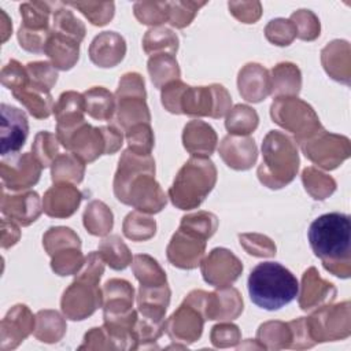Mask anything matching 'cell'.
Wrapping results in <instances>:
<instances>
[{"mask_svg":"<svg viewBox=\"0 0 351 351\" xmlns=\"http://www.w3.org/2000/svg\"><path fill=\"white\" fill-rule=\"evenodd\" d=\"M182 141L192 156H210L217 145V134L210 125L192 121L184 128Z\"/></svg>","mask_w":351,"mask_h":351,"instance_id":"cb8c5ba5","label":"cell"},{"mask_svg":"<svg viewBox=\"0 0 351 351\" xmlns=\"http://www.w3.org/2000/svg\"><path fill=\"white\" fill-rule=\"evenodd\" d=\"M81 199L82 195L75 186L59 182L44 195L43 208L49 217L64 218L74 214Z\"/></svg>","mask_w":351,"mask_h":351,"instance_id":"44dd1931","label":"cell"},{"mask_svg":"<svg viewBox=\"0 0 351 351\" xmlns=\"http://www.w3.org/2000/svg\"><path fill=\"white\" fill-rule=\"evenodd\" d=\"M63 5L64 4H59V8L53 11L52 32L59 36L71 38L77 43H81L85 36V26L80 19L74 16V14L70 10L63 8Z\"/></svg>","mask_w":351,"mask_h":351,"instance_id":"d590c367","label":"cell"},{"mask_svg":"<svg viewBox=\"0 0 351 351\" xmlns=\"http://www.w3.org/2000/svg\"><path fill=\"white\" fill-rule=\"evenodd\" d=\"M34 318L23 304L14 306L1 322V348H14L33 330Z\"/></svg>","mask_w":351,"mask_h":351,"instance_id":"e0dca14e","label":"cell"},{"mask_svg":"<svg viewBox=\"0 0 351 351\" xmlns=\"http://www.w3.org/2000/svg\"><path fill=\"white\" fill-rule=\"evenodd\" d=\"M271 95L280 97V95L293 96L300 90V71L292 63H280L271 70Z\"/></svg>","mask_w":351,"mask_h":351,"instance_id":"83f0119b","label":"cell"},{"mask_svg":"<svg viewBox=\"0 0 351 351\" xmlns=\"http://www.w3.org/2000/svg\"><path fill=\"white\" fill-rule=\"evenodd\" d=\"M125 52V40L115 32L100 33L89 47L90 60L100 67H114L123 59Z\"/></svg>","mask_w":351,"mask_h":351,"instance_id":"ac0fdd59","label":"cell"},{"mask_svg":"<svg viewBox=\"0 0 351 351\" xmlns=\"http://www.w3.org/2000/svg\"><path fill=\"white\" fill-rule=\"evenodd\" d=\"M134 15L144 25H160L169 21V3H136Z\"/></svg>","mask_w":351,"mask_h":351,"instance_id":"681fc988","label":"cell"},{"mask_svg":"<svg viewBox=\"0 0 351 351\" xmlns=\"http://www.w3.org/2000/svg\"><path fill=\"white\" fill-rule=\"evenodd\" d=\"M117 121L125 129L137 123H149L144 80L140 74L128 73L122 77L117 90Z\"/></svg>","mask_w":351,"mask_h":351,"instance_id":"ba28073f","label":"cell"},{"mask_svg":"<svg viewBox=\"0 0 351 351\" xmlns=\"http://www.w3.org/2000/svg\"><path fill=\"white\" fill-rule=\"evenodd\" d=\"M240 333L239 328L232 324H221L215 325L211 332V341L215 347H226L233 346L239 341Z\"/></svg>","mask_w":351,"mask_h":351,"instance_id":"9f6ffc18","label":"cell"},{"mask_svg":"<svg viewBox=\"0 0 351 351\" xmlns=\"http://www.w3.org/2000/svg\"><path fill=\"white\" fill-rule=\"evenodd\" d=\"M44 52L52 60L53 67H58L60 70H69L78 60L80 43L51 32Z\"/></svg>","mask_w":351,"mask_h":351,"instance_id":"4316f807","label":"cell"},{"mask_svg":"<svg viewBox=\"0 0 351 351\" xmlns=\"http://www.w3.org/2000/svg\"><path fill=\"white\" fill-rule=\"evenodd\" d=\"M154 174L155 162L151 155H138L126 149L119 159L114 180L117 199L141 213H159L166 204V197Z\"/></svg>","mask_w":351,"mask_h":351,"instance_id":"6da1fadb","label":"cell"},{"mask_svg":"<svg viewBox=\"0 0 351 351\" xmlns=\"http://www.w3.org/2000/svg\"><path fill=\"white\" fill-rule=\"evenodd\" d=\"M343 138L344 137L328 133L325 129H319L311 137L300 141V145L304 155L310 160L325 169H335L339 166V163L329 152H333L343 160L348 158V138Z\"/></svg>","mask_w":351,"mask_h":351,"instance_id":"30bf717a","label":"cell"},{"mask_svg":"<svg viewBox=\"0 0 351 351\" xmlns=\"http://www.w3.org/2000/svg\"><path fill=\"white\" fill-rule=\"evenodd\" d=\"M126 138L129 149L140 155H149L154 145V136L149 123H137L128 129Z\"/></svg>","mask_w":351,"mask_h":351,"instance_id":"7dc6e473","label":"cell"},{"mask_svg":"<svg viewBox=\"0 0 351 351\" xmlns=\"http://www.w3.org/2000/svg\"><path fill=\"white\" fill-rule=\"evenodd\" d=\"M84 265V256L80 247H70L52 255V270L59 276L77 274Z\"/></svg>","mask_w":351,"mask_h":351,"instance_id":"f6af8a7d","label":"cell"},{"mask_svg":"<svg viewBox=\"0 0 351 351\" xmlns=\"http://www.w3.org/2000/svg\"><path fill=\"white\" fill-rule=\"evenodd\" d=\"M243 271V265L230 251L214 248L202 262V274L206 282L214 287H228Z\"/></svg>","mask_w":351,"mask_h":351,"instance_id":"8fae6325","label":"cell"},{"mask_svg":"<svg viewBox=\"0 0 351 351\" xmlns=\"http://www.w3.org/2000/svg\"><path fill=\"white\" fill-rule=\"evenodd\" d=\"M270 114L276 123L296 134L299 143L322 129L314 110L293 96L276 97Z\"/></svg>","mask_w":351,"mask_h":351,"instance_id":"52a82bcc","label":"cell"},{"mask_svg":"<svg viewBox=\"0 0 351 351\" xmlns=\"http://www.w3.org/2000/svg\"><path fill=\"white\" fill-rule=\"evenodd\" d=\"M37 328H36V336L41 341L53 343L58 341L63 333H64V322L62 321V317L56 311H40L37 314Z\"/></svg>","mask_w":351,"mask_h":351,"instance_id":"ab89813d","label":"cell"},{"mask_svg":"<svg viewBox=\"0 0 351 351\" xmlns=\"http://www.w3.org/2000/svg\"><path fill=\"white\" fill-rule=\"evenodd\" d=\"M155 221L137 210L134 213H130L123 222L125 236L134 241H141L152 237L155 234Z\"/></svg>","mask_w":351,"mask_h":351,"instance_id":"b9f144b4","label":"cell"},{"mask_svg":"<svg viewBox=\"0 0 351 351\" xmlns=\"http://www.w3.org/2000/svg\"><path fill=\"white\" fill-rule=\"evenodd\" d=\"M240 244L250 255L255 256H273L276 245L266 236L261 234H240Z\"/></svg>","mask_w":351,"mask_h":351,"instance_id":"11a10c76","label":"cell"},{"mask_svg":"<svg viewBox=\"0 0 351 351\" xmlns=\"http://www.w3.org/2000/svg\"><path fill=\"white\" fill-rule=\"evenodd\" d=\"M266 37L276 45H289L291 41L296 37V29L291 19H273L265 29Z\"/></svg>","mask_w":351,"mask_h":351,"instance_id":"f5cc1de1","label":"cell"},{"mask_svg":"<svg viewBox=\"0 0 351 351\" xmlns=\"http://www.w3.org/2000/svg\"><path fill=\"white\" fill-rule=\"evenodd\" d=\"M85 162H82L77 155L63 154L58 155V158L52 163V181L53 182H64L71 181L78 184L84 178Z\"/></svg>","mask_w":351,"mask_h":351,"instance_id":"4dcf8cb0","label":"cell"},{"mask_svg":"<svg viewBox=\"0 0 351 351\" xmlns=\"http://www.w3.org/2000/svg\"><path fill=\"white\" fill-rule=\"evenodd\" d=\"M302 180H303L306 191L314 199H319V200L329 196L335 191V186H336L333 178L315 170L314 167L304 169V171L302 174Z\"/></svg>","mask_w":351,"mask_h":351,"instance_id":"ee69618b","label":"cell"},{"mask_svg":"<svg viewBox=\"0 0 351 351\" xmlns=\"http://www.w3.org/2000/svg\"><path fill=\"white\" fill-rule=\"evenodd\" d=\"M230 12L243 23H255L261 16L259 3H229Z\"/></svg>","mask_w":351,"mask_h":351,"instance_id":"6f0895ef","label":"cell"},{"mask_svg":"<svg viewBox=\"0 0 351 351\" xmlns=\"http://www.w3.org/2000/svg\"><path fill=\"white\" fill-rule=\"evenodd\" d=\"M84 225L90 234L104 236L112 228V213L103 202L93 200L84 213Z\"/></svg>","mask_w":351,"mask_h":351,"instance_id":"d6a6232c","label":"cell"},{"mask_svg":"<svg viewBox=\"0 0 351 351\" xmlns=\"http://www.w3.org/2000/svg\"><path fill=\"white\" fill-rule=\"evenodd\" d=\"M217 180L214 163L207 156H192L178 171L169 196L174 206L191 210L206 199Z\"/></svg>","mask_w":351,"mask_h":351,"instance_id":"5b68a950","label":"cell"},{"mask_svg":"<svg viewBox=\"0 0 351 351\" xmlns=\"http://www.w3.org/2000/svg\"><path fill=\"white\" fill-rule=\"evenodd\" d=\"M26 71L29 75L27 85L43 93H49L58 80L55 67L48 62H30L26 64Z\"/></svg>","mask_w":351,"mask_h":351,"instance_id":"f35d334b","label":"cell"},{"mask_svg":"<svg viewBox=\"0 0 351 351\" xmlns=\"http://www.w3.org/2000/svg\"><path fill=\"white\" fill-rule=\"evenodd\" d=\"M85 111L99 121H108L115 111V99L103 86H93L84 95Z\"/></svg>","mask_w":351,"mask_h":351,"instance_id":"f1b7e54d","label":"cell"},{"mask_svg":"<svg viewBox=\"0 0 351 351\" xmlns=\"http://www.w3.org/2000/svg\"><path fill=\"white\" fill-rule=\"evenodd\" d=\"M263 162L258 169V177L269 188H282L289 184L299 167V156L295 143L281 132L271 130L262 144Z\"/></svg>","mask_w":351,"mask_h":351,"instance_id":"8992f818","label":"cell"},{"mask_svg":"<svg viewBox=\"0 0 351 351\" xmlns=\"http://www.w3.org/2000/svg\"><path fill=\"white\" fill-rule=\"evenodd\" d=\"M133 271L140 285H158L166 282V274L155 259L148 255H136Z\"/></svg>","mask_w":351,"mask_h":351,"instance_id":"60d3db41","label":"cell"},{"mask_svg":"<svg viewBox=\"0 0 351 351\" xmlns=\"http://www.w3.org/2000/svg\"><path fill=\"white\" fill-rule=\"evenodd\" d=\"M225 126L234 136H247L258 126V114L254 108L239 104L229 111Z\"/></svg>","mask_w":351,"mask_h":351,"instance_id":"8d00e7d4","label":"cell"},{"mask_svg":"<svg viewBox=\"0 0 351 351\" xmlns=\"http://www.w3.org/2000/svg\"><path fill=\"white\" fill-rule=\"evenodd\" d=\"M58 137L48 132H40L36 136V140L33 143V154L36 159L40 162L43 167H47L53 163V160L58 158Z\"/></svg>","mask_w":351,"mask_h":351,"instance_id":"c3c4849f","label":"cell"},{"mask_svg":"<svg viewBox=\"0 0 351 351\" xmlns=\"http://www.w3.org/2000/svg\"><path fill=\"white\" fill-rule=\"evenodd\" d=\"M230 96L222 85L186 86L180 99V114L191 117H223L230 110Z\"/></svg>","mask_w":351,"mask_h":351,"instance_id":"9c48e42d","label":"cell"},{"mask_svg":"<svg viewBox=\"0 0 351 351\" xmlns=\"http://www.w3.org/2000/svg\"><path fill=\"white\" fill-rule=\"evenodd\" d=\"M99 254L104 259V262L115 270L125 269L132 262V255L125 243L119 239V236H110L101 240L99 244Z\"/></svg>","mask_w":351,"mask_h":351,"instance_id":"e575fe53","label":"cell"},{"mask_svg":"<svg viewBox=\"0 0 351 351\" xmlns=\"http://www.w3.org/2000/svg\"><path fill=\"white\" fill-rule=\"evenodd\" d=\"M143 45L147 53L156 55V52L167 51L170 55H174L178 48V38L170 29L155 26L145 33Z\"/></svg>","mask_w":351,"mask_h":351,"instance_id":"74e56055","label":"cell"},{"mask_svg":"<svg viewBox=\"0 0 351 351\" xmlns=\"http://www.w3.org/2000/svg\"><path fill=\"white\" fill-rule=\"evenodd\" d=\"M148 71L156 88L180 78L177 60L170 53H156L148 60Z\"/></svg>","mask_w":351,"mask_h":351,"instance_id":"1f68e13d","label":"cell"},{"mask_svg":"<svg viewBox=\"0 0 351 351\" xmlns=\"http://www.w3.org/2000/svg\"><path fill=\"white\" fill-rule=\"evenodd\" d=\"M296 36L302 40H314L319 36V21L310 10H299L291 15Z\"/></svg>","mask_w":351,"mask_h":351,"instance_id":"f907efd6","label":"cell"},{"mask_svg":"<svg viewBox=\"0 0 351 351\" xmlns=\"http://www.w3.org/2000/svg\"><path fill=\"white\" fill-rule=\"evenodd\" d=\"M243 311V299L234 288L222 287L219 291L207 293L204 318L233 319Z\"/></svg>","mask_w":351,"mask_h":351,"instance_id":"7402d4cb","label":"cell"},{"mask_svg":"<svg viewBox=\"0 0 351 351\" xmlns=\"http://www.w3.org/2000/svg\"><path fill=\"white\" fill-rule=\"evenodd\" d=\"M219 154L225 163L236 170H247L256 160L255 143L245 136H226L219 145Z\"/></svg>","mask_w":351,"mask_h":351,"instance_id":"d6986e66","label":"cell"},{"mask_svg":"<svg viewBox=\"0 0 351 351\" xmlns=\"http://www.w3.org/2000/svg\"><path fill=\"white\" fill-rule=\"evenodd\" d=\"M104 259L99 252L88 255L78 270L75 281L64 291L62 310L70 319H84L103 303V293L97 287L104 270Z\"/></svg>","mask_w":351,"mask_h":351,"instance_id":"277c9868","label":"cell"},{"mask_svg":"<svg viewBox=\"0 0 351 351\" xmlns=\"http://www.w3.org/2000/svg\"><path fill=\"white\" fill-rule=\"evenodd\" d=\"M1 155L16 154L29 134L26 114L5 103L1 104Z\"/></svg>","mask_w":351,"mask_h":351,"instance_id":"5bb4252c","label":"cell"},{"mask_svg":"<svg viewBox=\"0 0 351 351\" xmlns=\"http://www.w3.org/2000/svg\"><path fill=\"white\" fill-rule=\"evenodd\" d=\"M67 5L78 8L96 26L108 23L114 15V3H69Z\"/></svg>","mask_w":351,"mask_h":351,"instance_id":"816d5d0a","label":"cell"},{"mask_svg":"<svg viewBox=\"0 0 351 351\" xmlns=\"http://www.w3.org/2000/svg\"><path fill=\"white\" fill-rule=\"evenodd\" d=\"M308 241L324 267L335 276H350L351 222L343 213H328L315 218L308 228Z\"/></svg>","mask_w":351,"mask_h":351,"instance_id":"7a4b0ae2","label":"cell"},{"mask_svg":"<svg viewBox=\"0 0 351 351\" xmlns=\"http://www.w3.org/2000/svg\"><path fill=\"white\" fill-rule=\"evenodd\" d=\"M12 95L36 118H40V119L47 118V117H49L51 110H53L51 95L36 90L32 86H29L27 84L23 88L14 90Z\"/></svg>","mask_w":351,"mask_h":351,"instance_id":"f546056e","label":"cell"},{"mask_svg":"<svg viewBox=\"0 0 351 351\" xmlns=\"http://www.w3.org/2000/svg\"><path fill=\"white\" fill-rule=\"evenodd\" d=\"M336 295V289L330 282L324 281L314 267H310L303 274L302 292L299 304L302 310L318 307L324 302H330Z\"/></svg>","mask_w":351,"mask_h":351,"instance_id":"603a6c76","label":"cell"},{"mask_svg":"<svg viewBox=\"0 0 351 351\" xmlns=\"http://www.w3.org/2000/svg\"><path fill=\"white\" fill-rule=\"evenodd\" d=\"M247 285L251 302L269 311L289 304L299 293L298 278L278 262L258 263L251 270Z\"/></svg>","mask_w":351,"mask_h":351,"instance_id":"3957f363","label":"cell"},{"mask_svg":"<svg viewBox=\"0 0 351 351\" xmlns=\"http://www.w3.org/2000/svg\"><path fill=\"white\" fill-rule=\"evenodd\" d=\"M85 100L84 96L69 90L60 95L58 103L53 106V114L58 121L56 130H67L81 125L84 121Z\"/></svg>","mask_w":351,"mask_h":351,"instance_id":"d4e9b609","label":"cell"},{"mask_svg":"<svg viewBox=\"0 0 351 351\" xmlns=\"http://www.w3.org/2000/svg\"><path fill=\"white\" fill-rule=\"evenodd\" d=\"M218 221L217 217L211 213H206V211H199L196 214H189L182 217L181 219V225L180 228L186 229L197 236H202L203 239H208L214 234L215 229H217Z\"/></svg>","mask_w":351,"mask_h":351,"instance_id":"bcb514c9","label":"cell"},{"mask_svg":"<svg viewBox=\"0 0 351 351\" xmlns=\"http://www.w3.org/2000/svg\"><path fill=\"white\" fill-rule=\"evenodd\" d=\"M52 3H25L21 5V16H22V27L33 30V32H51L49 25V14L52 11Z\"/></svg>","mask_w":351,"mask_h":351,"instance_id":"836d02e7","label":"cell"},{"mask_svg":"<svg viewBox=\"0 0 351 351\" xmlns=\"http://www.w3.org/2000/svg\"><path fill=\"white\" fill-rule=\"evenodd\" d=\"M1 213L22 226H27L34 222L40 213L41 204L40 197L36 192H25L21 195H10L3 191L1 197Z\"/></svg>","mask_w":351,"mask_h":351,"instance_id":"2e32d148","label":"cell"},{"mask_svg":"<svg viewBox=\"0 0 351 351\" xmlns=\"http://www.w3.org/2000/svg\"><path fill=\"white\" fill-rule=\"evenodd\" d=\"M206 239L180 228L167 247V258L171 265L181 269H195L204 254Z\"/></svg>","mask_w":351,"mask_h":351,"instance_id":"4fadbf2b","label":"cell"},{"mask_svg":"<svg viewBox=\"0 0 351 351\" xmlns=\"http://www.w3.org/2000/svg\"><path fill=\"white\" fill-rule=\"evenodd\" d=\"M206 3L173 1L169 3V22L176 27H185L193 19L196 11Z\"/></svg>","mask_w":351,"mask_h":351,"instance_id":"db71d44e","label":"cell"},{"mask_svg":"<svg viewBox=\"0 0 351 351\" xmlns=\"http://www.w3.org/2000/svg\"><path fill=\"white\" fill-rule=\"evenodd\" d=\"M237 85L240 95L252 103L263 100L271 92L270 75L258 63H248L240 70Z\"/></svg>","mask_w":351,"mask_h":351,"instance_id":"ffe728a7","label":"cell"},{"mask_svg":"<svg viewBox=\"0 0 351 351\" xmlns=\"http://www.w3.org/2000/svg\"><path fill=\"white\" fill-rule=\"evenodd\" d=\"M203 313L186 299L167 321V333L178 341L192 343L197 340L203 329Z\"/></svg>","mask_w":351,"mask_h":351,"instance_id":"9a60e30c","label":"cell"},{"mask_svg":"<svg viewBox=\"0 0 351 351\" xmlns=\"http://www.w3.org/2000/svg\"><path fill=\"white\" fill-rule=\"evenodd\" d=\"M43 244L48 252V255H55L56 252L70 248V247H80L81 248V241L80 237L70 229V228H51L44 239Z\"/></svg>","mask_w":351,"mask_h":351,"instance_id":"7bdbcfd3","label":"cell"},{"mask_svg":"<svg viewBox=\"0 0 351 351\" xmlns=\"http://www.w3.org/2000/svg\"><path fill=\"white\" fill-rule=\"evenodd\" d=\"M133 288L125 280H110L103 288L104 315H118L132 311Z\"/></svg>","mask_w":351,"mask_h":351,"instance_id":"484cf974","label":"cell"},{"mask_svg":"<svg viewBox=\"0 0 351 351\" xmlns=\"http://www.w3.org/2000/svg\"><path fill=\"white\" fill-rule=\"evenodd\" d=\"M41 165L33 154H23L1 162L3 189L21 191L34 185L41 173Z\"/></svg>","mask_w":351,"mask_h":351,"instance_id":"7c38bea8","label":"cell"}]
</instances>
